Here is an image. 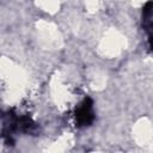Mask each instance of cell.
<instances>
[{
    "label": "cell",
    "mask_w": 153,
    "mask_h": 153,
    "mask_svg": "<svg viewBox=\"0 0 153 153\" xmlns=\"http://www.w3.org/2000/svg\"><path fill=\"white\" fill-rule=\"evenodd\" d=\"M94 120L93 115V102L91 98L86 97L75 109V123L79 127L90 126Z\"/></svg>",
    "instance_id": "6da1fadb"
},
{
    "label": "cell",
    "mask_w": 153,
    "mask_h": 153,
    "mask_svg": "<svg viewBox=\"0 0 153 153\" xmlns=\"http://www.w3.org/2000/svg\"><path fill=\"white\" fill-rule=\"evenodd\" d=\"M142 22L148 33V44L153 50V0L148 1L142 8Z\"/></svg>",
    "instance_id": "7a4b0ae2"
}]
</instances>
